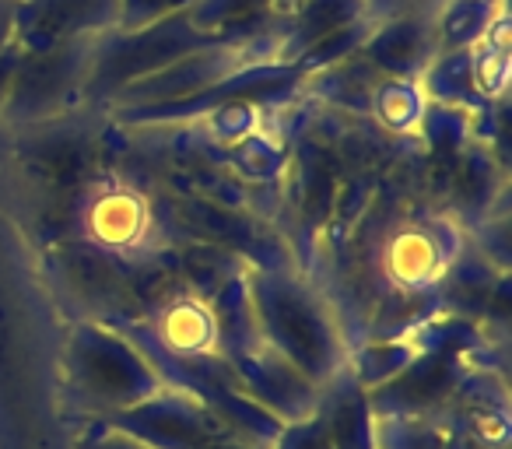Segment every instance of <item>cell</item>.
<instances>
[{
    "mask_svg": "<svg viewBox=\"0 0 512 449\" xmlns=\"http://www.w3.org/2000/svg\"><path fill=\"white\" fill-rule=\"evenodd\" d=\"M225 365L232 372L235 390L246 400H253L264 414H271L274 421H281V425L302 421L320 411V386L302 376L295 365H288L281 355H274L271 348H264L260 341L239 348Z\"/></svg>",
    "mask_w": 512,
    "mask_h": 449,
    "instance_id": "8",
    "label": "cell"
},
{
    "mask_svg": "<svg viewBox=\"0 0 512 449\" xmlns=\"http://www.w3.org/2000/svg\"><path fill=\"white\" fill-rule=\"evenodd\" d=\"M271 449H337L334 439H330V428L323 421V414H309L302 421H288V425L278 428Z\"/></svg>",
    "mask_w": 512,
    "mask_h": 449,
    "instance_id": "14",
    "label": "cell"
},
{
    "mask_svg": "<svg viewBox=\"0 0 512 449\" xmlns=\"http://www.w3.org/2000/svg\"><path fill=\"white\" fill-rule=\"evenodd\" d=\"M358 53L383 78H421V71L439 57L435 18L400 15V18L376 22Z\"/></svg>",
    "mask_w": 512,
    "mask_h": 449,
    "instance_id": "10",
    "label": "cell"
},
{
    "mask_svg": "<svg viewBox=\"0 0 512 449\" xmlns=\"http://www.w3.org/2000/svg\"><path fill=\"white\" fill-rule=\"evenodd\" d=\"M207 43H214V36H207V32H200L193 25L190 11L137 32H102L92 43V67H88L81 113L102 116V109L109 106V99L116 92L165 71V67L190 57V53L204 50Z\"/></svg>",
    "mask_w": 512,
    "mask_h": 449,
    "instance_id": "4",
    "label": "cell"
},
{
    "mask_svg": "<svg viewBox=\"0 0 512 449\" xmlns=\"http://www.w3.org/2000/svg\"><path fill=\"white\" fill-rule=\"evenodd\" d=\"M256 341L313 379L320 390L348 372L351 341L323 285L302 267H246Z\"/></svg>",
    "mask_w": 512,
    "mask_h": 449,
    "instance_id": "2",
    "label": "cell"
},
{
    "mask_svg": "<svg viewBox=\"0 0 512 449\" xmlns=\"http://www.w3.org/2000/svg\"><path fill=\"white\" fill-rule=\"evenodd\" d=\"M92 43L95 36L67 39L46 50H22L0 109V130H32L81 113Z\"/></svg>",
    "mask_w": 512,
    "mask_h": 449,
    "instance_id": "5",
    "label": "cell"
},
{
    "mask_svg": "<svg viewBox=\"0 0 512 449\" xmlns=\"http://www.w3.org/2000/svg\"><path fill=\"white\" fill-rule=\"evenodd\" d=\"M120 22V0H22L18 8V50H46L67 39L113 32Z\"/></svg>",
    "mask_w": 512,
    "mask_h": 449,
    "instance_id": "9",
    "label": "cell"
},
{
    "mask_svg": "<svg viewBox=\"0 0 512 449\" xmlns=\"http://www.w3.org/2000/svg\"><path fill=\"white\" fill-rule=\"evenodd\" d=\"M435 425L446 449H509V383H505V344H488L456 383Z\"/></svg>",
    "mask_w": 512,
    "mask_h": 449,
    "instance_id": "6",
    "label": "cell"
},
{
    "mask_svg": "<svg viewBox=\"0 0 512 449\" xmlns=\"http://www.w3.org/2000/svg\"><path fill=\"white\" fill-rule=\"evenodd\" d=\"M165 386L158 369L123 330L99 320H71L60 344V390L74 432L155 397Z\"/></svg>",
    "mask_w": 512,
    "mask_h": 449,
    "instance_id": "3",
    "label": "cell"
},
{
    "mask_svg": "<svg viewBox=\"0 0 512 449\" xmlns=\"http://www.w3.org/2000/svg\"><path fill=\"white\" fill-rule=\"evenodd\" d=\"M18 57H22L18 46H11V50L0 53V109H4V99H8V88H11V78H15Z\"/></svg>",
    "mask_w": 512,
    "mask_h": 449,
    "instance_id": "17",
    "label": "cell"
},
{
    "mask_svg": "<svg viewBox=\"0 0 512 449\" xmlns=\"http://www.w3.org/2000/svg\"><path fill=\"white\" fill-rule=\"evenodd\" d=\"M372 446L376 449H446L442 428L435 418H414V414H386L372 418Z\"/></svg>",
    "mask_w": 512,
    "mask_h": 449,
    "instance_id": "12",
    "label": "cell"
},
{
    "mask_svg": "<svg viewBox=\"0 0 512 449\" xmlns=\"http://www.w3.org/2000/svg\"><path fill=\"white\" fill-rule=\"evenodd\" d=\"M71 323L0 162V449H71L60 344Z\"/></svg>",
    "mask_w": 512,
    "mask_h": 449,
    "instance_id": "1",
    "label": "cell"
},
{
    "mask_svg": "<svg viewBox=\"0 0 512 449\" xmlns=\"http://www.w3.org/2000/svg\"><path fill=\"white\" fill-rule=\"evenodd\" d=\"M197 0H120V32H137L148 29V25L169 22L176 15H186Z\"/></svg>",
    "mask_w": 512,
    "mask_h": 449,
    "instance_id": "13",
    "label": "cell"
},
{
    "mask_svg": "<svg viewBox=\"0 0 512 449\" xmlns=\"http://www.w3.org/2000/svg\"><path fill=\"white\" fill-rule=\"evenodd\" d=\"M71 449H148V446L130 439V435L116 432L106 421H85V425H78V432H74Z\"/></svg>",
    "mask_w": 512,
    "mask_h": 449,
    "instance_id": "15",
    "label": "cell"
},
{
    "mask_svg": "<svg viewBox=\"0 0 512 449\" xmlns=\"http://www.w3.org/2000/svg\"><path fill=\"white\" fill-rule=\"evenodd\" d=\"M428 113V95L418 78H379L365 106V120L383 134L414 141Z\"/></svg>",
    "mask_w": 512,
    "mask_h": 449,
    "instance_id": "11",
    "label": "cell"
},
{
    "mask_svg": "<svg viewBox=\"0 0 512 449\" xmlns=\"http://www.w3.org/2000/svg\"><path fill=\"white\" fill-rule=\"evenodd\" d=\"M18 8L22 0H0V53L15 46V32H18Z\"/></svg>",
    "mask_w": 512,
    "mask_h": 449,
    "instance_id": "16",
    "label": "cell"
},
{
    "mask_svg": "<svg viewBox=\"0 0 512 449\" xmlns=\"http://www.w3.org/2000/svg\"><path fill=\"white\" fill-rule=\"evenodd\" d=\"M116 432L144 442L148 449H197L204 442L228 435L225 425L183 386L165 383L155 397L141 400L130 411L106 418Z\"/></svg>",
    "mask_w": 512,
    "mask_h": 449,
    "instance_id": "7",
    "label": "cell"
},
{
    "mask_svg": "<svg viewBox=\"0 0 512 449\" xmlns=\"http://www.w3.org/2000/svg\"><path fill=\"white\" fill-rule=\"evenodd\" d=\"M362 449H376V446H372V439H369V442H365V446H362Z\"/></svg>",
    "mask_w": 512,
    "mask_h": 449,
    "instance_id": "18",
    "label": "cell"
}]
</instances>
